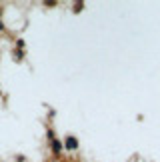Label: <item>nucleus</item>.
<instances>
[{
  "label": "nucleus",
  "instance_id": "2",
  "mask_svg": "<svg viewBox=\"0 0 160 162\" xmlns=\"http://www.w3.org/2000/svg\"><path fill=\"white\" fill-rule=\"evenodd\" d=\"M0 30H2V22H0Z\"/></svg>",
  "mask_w": 160,
  "mask_h": 162
},
{
  "label": "nucleus",
  "instance_id": "1",
  "mask_svg": "<svg viewBox=\"0 0 160 162\" xmlns=\"http://www.w3.org/2000/svg\"><path fill=\"white\" fill-rule=\"evenodd\" d=\"M66 146H68V148H76V140H74V138H68V140H66Z\"/></svg>",
  "mask_w": 160,
  "mask_h": 162
}]
</instances>
